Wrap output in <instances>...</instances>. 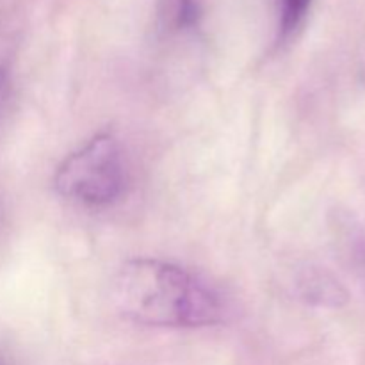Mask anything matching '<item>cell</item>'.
Wrapping results in <instances>:
<instances>
[{"label":"cell","instance_id":"5","mask_svg":"<svg viewBox=\"0 0 365 365\" xmlns=\"http://www.w3.org/2000/svg\"><path fill=\"white\" fill-rule=\"evenodd\" d=\"M310 6H312V0H280L278 41H289L302 29L309 16Z\"/></svg>","mask_w":365,"mask_h":365},{"label":"cell","instance_id":"6","mask_svg":"<svg viewBox=\"0 0 365 365\" xmlns=\"http://www.w3.org/2000/svg\"><path fill=\"white\" fill-rule=\"evenodd\" d=\"M0 365H6V364H4V360H2V359H0Z\"/></svg>","mask_w":365,"mask_h":365},{"label":"cell","instance_id":"3","mask_svg":"<svg viewBox=\"0 0 365 365\" xmlns=\"http://www.w3.org/2000/svg\"><path fill=\"white\" fill-rule=\"evenodd\" d=\"M299 296L305 302L321 307H339L346 302V291L341 282L335 280L330 273L316 267L303 269L298 277Z\"/></svg>","mask_w":365,"mask_h":365},{"label":"cell","instance_id":"4","mask_svg":"<svg viewBox=\"0 0 365 365\" xmlns=\"http://www.w3.org/2000/svg\"><path fill=\"white\" fill-rule=\"evenodd\" d=\"M160 20L170 31H187L200 20L196 0H160Z\"/></svg>","mask_w":365,"mask_h":365},{"label":"cell","instance_id":"1","mask_svg":"<svg viewBox=\"0 0 365 365\" xmlns=\"http://www.w3.org/2000/svg\"><path fill=\"white\" fill-rule=\"evenodd\" d=\"M114 305L125 319L155 328H203L225 317L220 296L195 274L159 259H132L118 269Z\"/></svg>","mask_w":365,"mask_h":365},{"label":"cell","instance_id":"2","mask_svg":"<svg viewBox=\"0 0 365 365\" xmlns=\"http://www.w3.org/2000/svg\"><path fill=\"white\" fill-rule=\"evenodd\" d=\"M127 182L123 153L109 132L96 134L59 164L53 177L57 192L88 207H106L121 196Z\"/></svg>","mask_w":365,"mask_h":365}]
</instances>
